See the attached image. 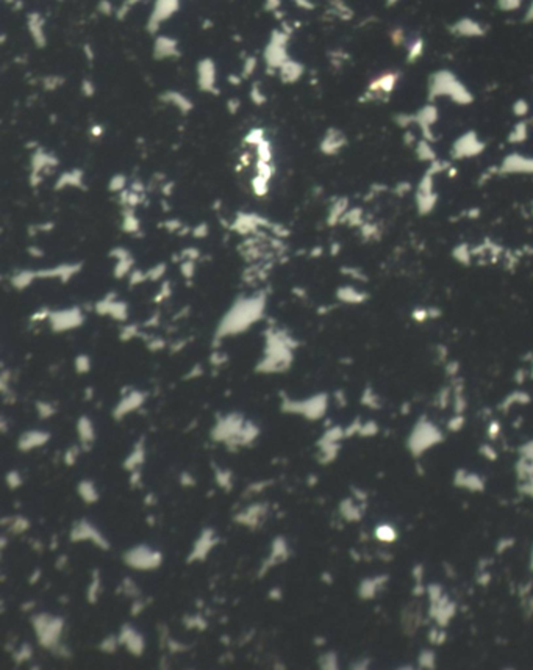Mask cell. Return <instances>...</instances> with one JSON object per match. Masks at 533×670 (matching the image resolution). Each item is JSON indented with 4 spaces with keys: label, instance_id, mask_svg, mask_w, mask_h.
<instances>
[{
    "label": "cell",
    "instance_id": "6da1fadb",
    "mask_svg": "<svg viewBox=\"0 0 533 670\" xmlns=\"http://www.w3.org/2000/svg\"><path fill=\"white\" fill-rule=\"evenodd\" d=\"M266 304L264 295H256L252 298H241L235 302V306L224 316L219 326L218 337H225L230 333H238L247 329L252 323L258 321L261 316Z\"/></svg>",
    "mask_w": 533,
    "mask_h": 670
},
{
    "label": "cell",
    "instance_id": "7a4b0ae2",
    "mask_svg": "<svg viewBox=\"0 0 533 670\" xmlns=\"http://www.w3.org/2000/svg\"><path fill=\"white\" fill-rule=\"evenodd\" d=\"M441 434L438 429H435L433 426L427 424H417V427L414 429V433L411 434L410 440H408V450L411 451V454L414 457L422 456L429 448L435 446L436 443H440Z\"/></svg>",
    "mask_w": 533,
    "mask_h": 670
},
{
    "label": "cell",
    "instance_id": "3957f363",
    "mask_svg": "<svg viewBox=\"0 0 533 670\" xmlns=\"http://www.w3.org/2000/svg\"><path fill=\"white\" fill-rule=\"evenodd\" d=\"M48 321H50V324L55 330H68V329H72V327H77L82 324L83 315L77 307L55 310V312H50Z\"/></svg>",
    "mask_w": 533,
    "mask_h": 670
},
{
    "label": "cell",
    "instance_id": "277c9868",
    "mask_svg": "<svg viewBox=\"0 0 533 670\" xmlns=\"http://www.w3.org/2000/svg\"><path fill=\"white\" fill-rule=\"evenodd\" d=\"M272 222H269L266 218L255 215V213H238L236 219L232 224V230H235L239 235H252L260 227H271Z\"/></svg>",
    "mask_w": 533,
    "mask_h": 670
},
{
    "label": "cell",
    "instance_id": "5b68a950",
    "mask_svg": "<svg viewBox=\"0 0 533 670\" xmlns=\"http://www.w3.org/2000/svg\"><path fill=\"white\" fill-rule=\"evenodd\" d=\"M324 407H326L324 396H316V398H313V400L303 401V403H294V401H289V400H286L283 403V409L285 410L303 413V415H306L308 418L321 417L322 412H324Z\"/></svg>",
    "mask_w": 533,
    "mask_h": 670
},
{
    "label": "cell",
    "instance_id": "8992f818",
    "mask_svg": "<svg viewBox=\"0 0 533 670\" xmlns=\"http://www.w3.org/2000/svg\"><path fill=\"white\" fill-rule=\"evenodd\" d=\"M80 268H82V263H64L55 268L39 269L38 279H58L61 282H68L78 273Z\"/></svg>",
    "mask_w": 533,
    "mask_h": 670
},
{
    "label": "cell",
    "instance_id": "52a82bcc",
    "mask_svg": "<svg viewBox=\"0 0 533 670\" xmlns=\"http://www.w3.org/2000/svg\"><path fill=\"white\" fill-rule=\"evenodd\" d=\"M454 484L457 487L467 489V490H472V492H483L485 490V483H483L482 477L478 474H475V473L466 471L464 468H460V470L455 471Z\"/></svg>",
    "mask_w": 533,
    "mask_h": 670
},
{
    "label": "cell",
    "instance_id": "ba28073f",
    "mask_svg": "<svg viewBox=\"0 0 533 670\" xmlns=\"http://www.w3.org/2000/svg\"><path fill=\"white\" fill-rule=\"evenodd\" d=\"M388 581H390L388 575H380V577H377V578H367V580H364V581L360 584L358 594H360V597L364 598V600L374 598L376 594L379 592V590H380Z\"/></svg>",
    "mask_w": 533,
    "mask_h": 670
},
{
    "label": "cell",
    "instance_id": "9c48e42d",
    "mask_svg": "<svg viewBox=\"0 0 533 670\" xmlns=\"http://www.w3.org/2000/svg\"><path fill=\"white\" fill-rule=\"evenodd\" d=\"M35 279H38V271H31V269H21L16 271L11 277V285L18 290H24L27 286H30L35 282Z\"/></svg>",
    "mask_w": 533,
    "mask_h": 670
},
{
    "label": "cell",
    "instance_id": "30bf717a",
    "mask_svg": "<svg viewBox=\"0 0 533 670\" xmlns=\"http://www.w3.org/2000/svg\"><path fill=\"white\" fill-rule=\"evenodd\" d=\"M142 401H144V396H142L141 393H138V392L130 393V395H128V396L125 398V400L118 406V409H116V415L119 417V415H124V413H128L130 410L139 407V406L142 404Z\"/></svg>",
    "mask_w": 533,
    "mask_h": 670
},
{
    "label": "cell",
    "instance_id": "8fae6325",
    "mask_svg": "<svg viewBox=\"0 0 533 670\" xmlns=\"http://www.w3.org/2000/svg\"><path fill=\"white\" fill-rule=\"evenodd\" d=\"M122 229L127 233H136L139 232V219L136 218L135 209H130V207H124V213H122Z\"/></svg>",
    "mask_w": 533,
    "mask_h": 670
},
{
    "label": "cell",
    "instance_id": "7c38bea8",
    "mask_svg": "<svg viewBox=\"0 0 533 670\" xmlns=\"http://www.w3.org/2000/svg\"><path fill=\"white\" fill-rule=\"evenodd\" d=\"M376 537L380 540V542H385V544H393V542H396L397 540V531H396V528L393 524H388V523H382V524H379L377 528H376Z\"/></svg>",
    "mask_w": 533,
    "mask_h": 670
},
{
    "label": "cell",
    "instance_id": "4fadbf2b",
    "mask_svg": "<svg viewBox=\"0 0 533 670\" xmlns=\"http://www.w3.org/2000/svg\"><path fill=\"white\" fill-rule=\"evenodd\" d=\"M133 266H135V260H133L132 255H128V257H125V259H119V260H116V266H115V269H113V273H115V277L122 279V277L128 276V274L132 273Z\"/></svg>",
    "mask_w": 533,
    "mask_h": 670
},
{
    "label": "cell",
    "instance_id": "5bb4252c",
    "mask_svg": "<svg viewBox=\"0 0 533 670\" xmlns=\"http://www.w3.org/2000/svg\"><path fill=\"white\" fill-rule=\"evenodd\" d=\"M402 625L405 628L407 634H413L417 630V627L421 625V617H419L417 612H411L410 609H407L402 615Z\"/></svg>",
    "mask_w": 533,
    "mask_h": 670
},
{
    "label": "cell",
    "instance_id": "9a60e30c",
    "mask_svg": "<svg viewBox=\"0 0 533 670\" xmlns=\"http://www.w3.org/2000/svg\"><path fill=\"white\" fill-rule=\"evenodd\" d=\"M341 512H343V515H344L349 521L360 520L361 515H363V514H361L363 510H361L357 504H353L350 500H346V501L341 504Z\"/></svg>",
    "mask_w": 533,
    "mask_h": 670
},
{
    "label": "cell",
    "instance_id": "2e32d148",
    "mask_svg": "<svg viewBox=\"0 0 533 670\" xmlns=\"http://www.w3.org/2000/svg\"><path fill=\"white\" fill-rule=\"evenodd\" d=\"M82 185V174L80 172H71L63 175V177L58 180L57 188H66V186H80Z\"/></svg>",
    "mask_w": 533,
    "mask_h": 670
},
{
    "label": "cell",
    "instance_id": "e0dca14e",
    "mask_svg": "<svg viewBox=\"0 0 533 670\" xmlns=\"http://www.w3.org/2000/svg\"><path fill=\"white\" fill-rule=\"evenodd\" d=\"M47 440V436L45 434H41V433H28L27 436H24L22 437V440H21V446L22 448H31V446H35V445H41V443H44Z\"/></svg>",
    "mask_w": 533,
    "mask_h": 670
},
{
    "label": "cell",
    "instance_id": "ac0fdd59",
    "mask_svg": "<svg viewBox=\"0 0 533 670\" xmlns=\"http://www.w3.org/2000/svg\"><path fill=\"white\" fill-rule=\"evenodd\" d=\"M108 315H111L113 318H116V320H119V321L127 320V304H125V302H122V301H118V299H116V301L111 304Z\"/></svg>",
    "mask_w": 533,
    "mask_h": 670
},
{
    "label": "cell",
    "instance_id": "d6986e66",
    "mask_svg": "<svg viewBox=\"0 0 533 670\" xmlns=\"http://www.w3.org/2000/svg\"><path fill=\"white\" fill-rule=\"evenodd\" d=\"M145 273H147V280L158 282V280L163 279V276L166 274V263H156L149 271H145Z\"/></svg>",
    "mask_w": 533,
    "mask_h": 670
},
{
    "label": "cell",
    "instance_id": "ffe728a7",
    "mask_svg": "<svg viewBox=\"0 0 533 670\" xmlns=\"http://www.w3.org/2000/svg\"><path fill=\"white\" fill-rule=\"evenodd\" d=\"M417 664H419V667H422V668H433L435 667V655H433V651L422 650L421 653H419Z\"/></svg>",
    "mask_w": 533,
    "mask_h": 670
},
{
    "label": "cell",
    "instance_id": "44dd1931",
    "mask_svg": "<svg viewBox=\"0 0 533 670\" xmlns=\"http://www.w3.org/2000/svg\"><path fill=\"white\" fill-rule=\"evenodd\" d=\"M446 637H447V634H446V631L441 627L440 628H432L429 631V641L433 645H443L446 642Z\"/></svg>",
    "mask_w": 533,
    "mask_h": 670
},
{
    "label": "cell",
    "instance_id": "7402d4cb",
    "mask_svg": "<svg viewBox=\"0 0 533 670\" xmlns=\"http://www.w3.org/2000/svg\"><path fill=\"white\" fill-rule=\"evenodd\" d=\"M196 260H191V259H185L183 262H182V265H180V271H182V276L186 279V280H191L192 279V276H194V273H196Z\"/></svg>",
    "mask_w": 533,
    "mask_h": 670
},
{
    "label": "cell",
    "instance_id": "603a6c76",
    "mask_svg": "<svg viewBox=\"0 0 533 670\" xmlns=\"http://www.w3.org/2000/svg\"><path fill=\"white\" fill-rule=\"evenodd\" d=\"M128 282H130V285H139V283H144V282H147V273L145 271H142V269H132V273L128 274Z\"/></svg>",
    "mask_w": 533,
    "mask_h": 670
},
{
    "label": "cell",
    "instance_id": "cb8c5ba5",
    "mask_svg": "<svg viewBox=\"0 0 533 670\" xmlns=\"http://www.w3.org/2000/svg\"><path fill=\"white\" fill-rule=\"evenodd\" d=\"M252 188H253L256 196H264L268 193V180L263 179L261 175H258V177L252 182Z\"/></svg>",
    "mask_w": 533,
    "mask_h": 670
},
{
    "label": "cell",
    "instance_id": "d4e9b609",
    "mask_svg": "<svg viewBox=\"0 0 533 670\" xmlns=\"http://www.w3.org/2000/svg\"><path fill=\"white\" fill-rule=\"evenodd\" d=\"M78 430H80V434H82L83 440H91V437H92V424H91V421L88 418L80 420Z\"/></svg>",
    "mask_w": 533,
    "mask_h": 670
},
{
    "label": "cell",
    "instance_id": "484cf974",
    "mask_svg": "<svg viewBox=\"0 0 533 670\" xmlns=\"http://www.w3.org/2000/svg\"><path fill=\"white\" fill-rule=\"evenodd\" d=\"M427 594L430 597V603H433V601H438L444 595V590H443V587L440 584H429L427 586Z\"/></svg>",
    "mask_w": 533,
    "mask_h": 670
},
{
    "label": "cell",
    "instance_id": "4316f807",
    "mask_svg": "<svg viewBox=\"0 0 533 670\" xmlns=\"http://www.w3.org/2000/svg\"><path fill=\"white\" fill-rule=\"evenodd\" d=\"M171 295H172V285H171V282H169V280H165V282H163V285H161L159 292H158V296L155 298V301H156V302H159V301H165V299H168V298H169Z\"/></svg>",
    "mask_w": 533,
    "mask_h": 670
},
{
    "label": "cell",
    "instance_id": "83f0119b",
    "mask_svg": "<svg viewBox=\"0 0 533 670\" xmlns=\"http://www.w3.org/2000/svg\"><path fill=\"white\" fill-rule=\"evenodd\" d=\"M480 454L487 460H490V462L497 459V453H496V450L493 448L491 445H482L480 446Z\"/></svg>",
    "mask_w": 533,
    "mask_h": 670
},
{
    "label": "cell",
    "instance_id": "f1b7e54d",
    "mask_svg": "<svg viewBox=\"0 0 533 670\" xmlns=\"http://www.w3.org/2000/svg\"><path fill=\"white\" fill-rule=\"evenodd\" d=\"M514 545V539H511V537H504V539H500L499 542H497V547H496V550H497V553L499 554H502V553H505L507 550H510L511 547Z\"/></svg>",
    "mask_w": 533,
    "mask_h": 670
},
{
    "label": "cell",
    "instance_id": "f546056e",
    "mask_svg": "<svg viewBox=\"0 0 533 670\" xmlns=\"http://www.w3.org/2000/svg\"><path fill=\"white\" fill-rule=\"evenodd\" d=\"M519 454L522 459L533 462V442H527L525 445H522L519 448Z\"/></svg>",
    "mask_w": 533,
    "mask_h": 670
},
{
    "label": "cell",
    "instance_id": "4dcf8cb0",
    "mask_svg": "<svg viewBox=\"0 0 533 670\" xmlns=\"http://www.w3.org/2000/svg\"><path fill=\"white\" fill-rule=\"evenodd\" d=\"M163 226L168 232H171V233H174V232H180L182 230V227H183V224L179 221V219H168L166 222H163Z\"/></svg>",
    "mask_w": 533,
    "mask_h": 670
},
{
    "label": "cell",
    "instance_id": "1f68e13d",
    "mask_svg": "<svg viewBox=\"0 0 533 670\" xmlns=\"http://www.w3.org/2000/svg\"><path fill=\"white\" fill-rule=\"evenodd\" d=\"M75 368L80 373H86L89 371V359L86 356H78L75 360Z\"/></svg>",
    "mask_w": 533,
    "mask_h": 670
},
{
    "label": "cell",
    "instance_id": "d6a6232c",
    "mask_svg": "<svg viewBox=\"0 0 533 670\" xmlns=\"http://www.w3.org/2000/svg\"><path fill=\"white\" fill-rule=\"evenodd\" d=\"M124 188H125V177H122V175H116L115 179H111V183H110L111 191H122Z\"/></svg>",
    "mask_w": 533,
    "mask_h": 670
},
{
    "label": "cell",
    "instance_id": "836d02e7",
    "mask_svg": "<svg viewBox=\"0 0 533 670\" xmlns=\"http://www.w3.org/2000/svg\"><path fill=\"white\" fill-rule=\"evenodd\" d=\"M271 230H272V233L276 235V236H279V238H285V236H288L289 235V230L285 227V226H282V224H271V227H269Z\"/></svg>",
    "mask_w": 533,
    "mask_h": 670
},
{
    "label": "cell",
    "instance_id": "e575fe53",
    "mask_svg": "<svg viewBox=\"0 0 533 670\" xmlns=\"http://www.w3.org/2000/svg\"><path fill=\"white\" fill-rule=\"evenodd\" d=\"M519 492L524 493V495H527V497L533 498V476L530 477V480L524 481V484L519 487Z\"/></svg>",
    "mask_w": 533,
    "mask_h": 670
},
{
    "label": "cell",
    "instance_id": "d590c367",
    "mask_svg": "<svg viewBox=\"0 0 533 670\" xmlns=\"http://www.w3.org/2000/svg\"><path fill=\"white\" fill-rule=\"evenodd\" d=\"M377 426L374 424V423H366L364 426H361V429H360V434L361 436H376L377 434Z\"/></svg>",
    "mask_w": 533,
    "mask_h": 670
},
{
    "label": "cell",
    "instance_id": "8d00e7d4",
    "mask_svg": "<svg viewBox=\"0 0 533 670\" xmlns=\"http://www.w3.org/2000/svg\"><path fill=\"white\" fill-rule=\"evenodd\" d=\"M182 255H183V259L197 260V259L200 257V251H199L197 248H189V249H185V251L182 252Z\"/></svg>",
    "mask_w": 533,
    "mask_h": 670
},
{
    "label": "cell",
    "instance_id": "74e56055",
    "mask_svg": "<svg viewBox=\"0 0 533 670\" xmlns=\"http://www.w3.org/2000/svg\"><path fill=\"white\" fill-rule=\"evenodd\" d=\"M413 578H414V581L416 583H422V578H424V565L422 564H416L414 567H413Z\"/></svg>",
    "mask_w": 533,
    "mask_h": 670
},
{
    "label": "cell",
    "instance_id": "f35d334b",
    "mask_svg": "<svg viewBox=\"0 0 533 670\" xmlns=\"http://www.w3.org/2000/svg\"><path fill=\"white\" fill-rule=\"evenodd\" d=\"M192 235L196 236V238L206 236L208 235V226L205 224V222H202V224H199V226H196V227L192 229Z\"/></svg>",
    "mask_w": 533,
    "mask_h": 670
},
{
    "label": "cell",
    "instance_id": "ab89813d",
    "mask_svg": "<svg viewBox=\"0 0 533 670\" xmlns=\"http://www.w3.org/2000/svg\"><path fill=\"white\" fill-rule=\"evenodd\" d=\"M136 333H138L136 326H128V327L122 329V339L124 340H130L132 337H135Z\"/></svg>",
    "mask_w": 533,
    "mask_h": 670
},
{
    "label": "cell",
    "instance_id": "60d3db41",
    "mask_svg": "<svg viewBox=\"0 0 533 670\" xmlns=\"http://www.w3.org/2000/svg\"><path fill=\"white\" fill-rule=\"evenodd\" d=\"M490 581H491V575H490L488 571H483V570H482V575H478L477 583H478L480 586H488Z\"/></svg>",
    "mask_w": 533,
    "mask_h": 670
},
{
    "label": "cell",
    "instance_id": "b9f144b4",
    "mask_svg": "<svg viewBox=\"0 0 533 670\" xmlns=\"http://www.w3.org/2000/svg\"><path fill=\"white\" fill-rule=\"evenodd\" d=\"M424 594H427V587H424L422 583H416L414 589H413V595L414 597H422Z\"/></svg>",
    "mask_w": 533,
    "mask_h": 670
},
{
    "label": "cell",
    "instance_id": "7bdbcfd3",
    "mask_svg": "<svg viewBox=\"0 0 533 670\" xmlns=\"http://www.w3.org/2000/svg\"><path fill=\"white\" fill-rule=\"evenodd\" d=\"M461 426H463V418H461V417L454 418L452 421H449V429H450V430H460Z\"/></svg>",
    "mask_w": 533,
    "mask_h": 670
},
{
    "label": "cell",
    "instance_id": "ee69618b",
    "mask_svg": "<svg viewBox=\"0 0 533 670\" xmlns=\"http://www.w3.org/2000/svg\"><path fill=\"white\" fill-rule=\"evenodd\" d=\"M499 433H500V426H499V423H497V421L491 423V426H490V437H491V439H496V437L499 436Z\"/></svg>",
    "mask_w": 533,
    "mask_h": 670
},
{
    "label": "cell",
    "instance_id": "f6af8a7d",
    "mask_svg": "<svg viewBox=\"0 0 533 670\" xmlns=\"http://www.w3.org/2000/svg\"><path fill=\"white\" fill-rule=\"evenodd\" d=\"M524 606H527V614L533 615V597H527V601H524Z\"/></svg>",
    "mask_w": 533,
    "mask_h": 670
},
{
    "label": "cell",
    "instance_id": "bcb514c9",
    "mask_svg": "<svg viewBox=\"0 0 533 670\" xmlns=\"http://www.w3.org/2000/svg\"><path fill=\"white\" fill-rule=\"evenodd\" d=\"M530 568L533 570V551H531V561H530Z\"/></svg>",
    "mask_w": 533,
    "mask_h": 670
}]
</instances>
